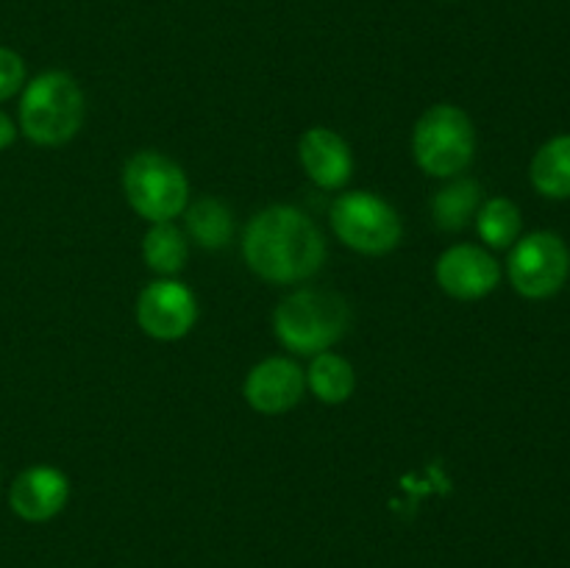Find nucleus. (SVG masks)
<instances>
[{
    "mask_svg": "<svg viewBox=\"0 0 570 568\" xmlns=\"http://www.w3.org/2000/svg\"><path fill=\"white\" fill-rule=\"evenodd\" d=\"M243 256L250 271L271 284H298L326 262V239L298 206L276 204L256 212L243 234Z\"/></svg>",
    "mask_w": 570,
    "mask_h": 568,
    "instance_id": "nucleus-1",
    "label": "nucleus"
},
{
    "mask_svg": "<svg viewBox=\"0 0 570 568\" xmlns=\"http://www.w3.org/2000/svg\"><path fill=\"white\" fill-rule=\"evenodd\" d=\"M351 326L348 301L334 290L304 287L289 293L273 312V332L293 354H321L345 337Z\"/></svg>",
    "mask_w": 570,
    "mask_h": 568,
    "instance_id": "nucleus-2",
    "label": "nucleus"
},
{
    "mask_svg": "<svg viewBox=\"0 0 570 568\" xmlns=\"http://www.w3.org/2000/svg\"><path fill=\"white\" fill-rule=\"evenodd\" d=\"M83 123V92L65 70H48L26 84L20 98V131L31 143L56 148L70 143Z\"/></svg>",
    "mask_w": 570,
    "mask_h": 568,
    "instance_id": "nucleus-3",
    "label": "nucleus"
},
{
    "mask_svg": "<svg viewBox=\"0 0 570 568\" xmlns=\"http://www.w3.org/2000/svg\"><path fill=\"white\" fill-rule=\"evenodd\" d=\"M412 154L417 167L429 176H462L476 156V128L471 117L451 104L426 109L412 131Z\"/></svg>",
    "mask_w": 570,
    "mask_h": 568,
    "instance_id": "nucleus-4",
    "label": "nucleus"
},
{
    "mask_svg": "<svg viewBox=\"0 0 570 568\" xmlns=\"http://www.w3.org/2000/svg\"><path fill=\"white\" fill-rule=\"evenodd\" d=\"M122 193L131 209L148 223L173 221L189 204V182L181 165L159 150H139L126 161Z\"/></svg>",
    "mask_w": 570,
    "mask_h": 568,
    "instance_id": "nucleus-5",
    "label": "nucleus"
},
{
    "mask_svg": "<svg viewBox=\"0 0 570 568\" xmlns=\"http://www.w3.org/2000/svg\"><path fill=\"white\" fill-rule=\"evenodd\" d=\"M328 221L343 245L365 256L390 254L404 234L399 212L387 200L365 193V189L337 195L332 212H328Z\"/></svg>",
    "mask_w": 570,
    "mask_h": 568,
    "instance_id": "nucleus-6",
    "label": "nucleus"
},
{
    "mask_svg": "<svg viewBox=\"0 0 570 568\" xmlns=\"http://www.w3.org/2000/svg\"><path fill=\"white\" fill-rule=\"evenodd\" d=\"M507 276L515 293L543 301L560 293L570 276V248L554 232H532L518 237L507 259Z\"/></svg>",
    "mask_w": 570,
    "mask_h": 568,
    "instance_id": "nucleus-7",
    "label": "nucleus"
},
{
    "mask_svg": "<svg viewBox=\"0 0 570 568\" xmlns=\"http://www.w3.org/2000/svg\"><path fill=\"white\" fill-rule=\"evenodd\" d=\"M198 321V301L176 278L150 282L137 298V323L154 340H181Z\"/></svg>",
    "mask_w": 570,
    "mask_h": 568,
    "instance_id": "nucleus-8",
    "label": "nucleus"
},
{
    "mask_svg": "<svg viewBox=\"0 0 570 568\" xmlns=\"http://www.w3.org/2000/svg\"><path fill=\"white\" fill-rule=\"evenodd\" d=\"M434 276L443 293L460 301H479L493 293L501 282V265L482 245L462 243L445 251L434 265Z\"/></svg>",
    "mask_w": 570,
    "mask_h": 568,
    "instance_id": "nucleus-9",
    "label": "nucleus"
},
{
    "mask_svg": "<svg viewBox=\"0 0 570 568\" xmlns=\"http://www.w3.org/2000/svg\"><path fill=\"white\" fill-rule=\"evenodd\" d=\"M306 390V373L287 356H271L254 365L245 376V401L262 415H282L293 410Z\"/></svg>",
    "mask_w": 570,
    "mask_h": 568,
    "instance_id": "nucleus-10",
    "label": "nucleus"
},
{
    "mask_svg": "<svg viewBox=\"0 0 570 568\" xmlns=\"http://www.w3.org/2000/svg\"><path fill=\"white\" fill-rule=\"evenodd\" d=\"M67 499H70V482L59 468L50 466H33L22 471L20 477L11 482L9 505L22 521L42 523L50 521L65 510Z\"/></svg>",
    "mask_w": 570,
    "mask_h": 568,
    "instance_id": "nucleus-11",
    "label": "nucleus"
},
{
    "mask_svg": "<svg viewBox=\"0 0 570 568\" xmlns=\"http://www.w3.org/2000/svg\"><path fill=\"white\" fill-rule=\"evenodd\" d=\"M301 165L321 189H340L354 176V156L348 143L332 128H309L298 143Z\"/></svg>",
    "mask_w": 570,
    "mask_h": 568,
    "instance_id": "nucleus-12",
    "label": "nucleus"
},
{
    "mask_svg": "<svg viewBox=\"0 0 570 568\" xmlns=\"http://www.w3.org/2000/svg\"><path fill=\"white\" fill-rule=\"evenodd\" d=\"M532 187L549 200L570 198V134H557L540 145L529 165Z\"/></svg>",
    "mask_w": 570,
    "mask_h": 568,
    "instance_id": "nucleus-13",
    "label": "nucleus"
},
{
    "mask_svg": "<svg viewBox=\"0 0 570 568\" xmlns=\"http://www.w3.org/2000/svg\"><path fill=\"white\" fill-rule=\"evenodd\" d=\"M482 206V187L468 176H454V182L438 189L432 198V217L443 232H460L476 217Z\"/></svg>",
    "mask_w": 570,
    "mask_h": 568,
    "instance_id": "nucleus-14",
    "label": "nucleus"
},
{
    "mask_svg": "<svg viewBox=\"0 0 570 568\" xmlns=\"http://www.w3.org/2000/svg\"><path fill=\"white\" fill-rule=\"evenodd\" d=\"M184 223H187V234L200 248H226L234 237L232 209L217 198H198L195 204H187Z\"/></svg>",
    "mask_w": 570,
    "mask_h": 568,
    "instance_id": "nucleus-15",
    "label": "nucleus"
},
{
    "mask_svg": "<svg viewBox=\"0 0 570 568\" xmlns=\"http://www.w3.org/2000/svg\"><path fill=\"white\" fill-rule=\"evenodd\" d=\"M306 384L323 404H343L356 388L354 365L334 351H321L306 371Z\"/></svg>",
    "mask_w": 570,
    "mask_h": 568,
    "instance_id": "nucleus-16",
    "label": "nucleus"
},
{
    "mask_svg": "<svg viewBox=\"0 0 570 568\" xmlns=\"http://www.w3.org/2000/svg\"><path fill=\"white\" fill-rule=\"evenodd\" d=\"M142 259L150 271L161 273V276H176L189 259L187 234L173 221L150 223L148 234L142 239Z\"/></svg>",
    "mask_w": 570,
    "mask_h": 568,
    "instance_id": "nucleus-17",
    "label": "nucleus"
},
{
    "mask_svg": "<svg viewBox=\"0 0 570 568\" xmlns=\"http://www.w3.org/2000/svg\"><path fill=\"white\" fill-rule=\"evenodd\" d=\"M523 217L518 209L515 200L504 198V195H495V198L484 200L476 212V232L484 239L488 248H512L521 237Z\"/></svg>",
    "mask_w": 570,
    "mask_h": 568,
    "instance_id": "nucleus-18",
    "label": "nucleus"
},
{
    "mask_svg": "<svg viewBox=\"0 0 570 568\" xmlns=\"http://www.w3.org/2000/svg\"><path fill=\"white\" fill-rule=\"evenodd\" d=\"M26 87V65L20 53L11 48H0V100L14 98Z\"/></svg>",
    "mask_w": 570,
    "mask_h": 568,
    "instance_id": "nucleus-19",
    "label": "nucleus"
},
{
    "mask_svg": "<svg viewBox=\"0 0 570 568\" xmlns=\"http://www.w3.org/2000/svg\"><path fill=\"white\" fill-rule=\"evenodd\" d=\"M14 137H17V128H14V123H11V117L6 115L3 109H0V150H3V148H9V145L14 143Z\"/></svg>",
    "mask_w": 570,
    "mask_h": 568,
    "instance_id": "nucleus-20",
    "label": "nucleus"
}]
</instances>
